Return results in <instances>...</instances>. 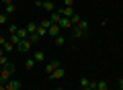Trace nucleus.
Returning a JSON list of instances; mask_svg holds the SVG:
<instances>
[{
    "label": "nucleus",
    "instance_id": "f257e3e1",
    "mask_svg": "<svg viewBox=\"0 0 123 90\" xmlns=\"http://www.w3.org/2000/svg\"><path fill=\"white\" fill-rule=\"evenodd\" d=\"M31 47H33V43H31L29 39H23V41H21V43H18V45H17V49H18V51H21V53H27V51H29Z\"/></svg>",
    "mask_w": 123,
    "mask_h": 90
},
{
    "label": "nucleus",
    "instance_id": "f03ea898",
    "mask_svg": "<svg viewBox=\"0 0 123 90\" xmlns=\"http://www.w3.org/2000/svg\"><path fill=\"white\" fill-rule=\"evenodd\" d=\"M60 14H62V17H66V18H72L76 14V10H74V6H62Z\"/></svg>",
    "mask_w": 123,
    "mask_h": 90
},
{
    "label": "nucleus",
    "instance_id": "7ed1b4c3",
    "mask_svg": "<svg viewBox=\"0 0 123 90\" xmlns=\"http://www.w3.org/2000/svg\"><path fill=\"white\" fill-rule=\"evenodd\" d=\"M57 68H60V61H57V60H51L47 66H45V74H47V76H51Z\"/></svg>",
    "mask_w": 123,
    "mask_h": 90
},
{
    "label": "nucleus",
    "instance_id": "20e7f679",
    "mask_svg": "<svg viewBox=\"0 0 123 90\" xmlns=\"http://www.w3.org/2000/svg\"><path fill=\"white\" fill-rule=\"evenodd\" d=\"M64 76H66V70H64V68L60 66V68H57L55 72H53L51 76H49V80H57V78H64Z\"/></svg>",
    "mask_w": 123,
    "mask_h": 90
},
{
    "label": "nucleus",
    "instance_id": "39448f33",
    "mask_svg": "<svg viewBox=\"0 0 123 90\" xmlns=\"http://www.w3.org/2000/svg\"><path fill=\"white\" fill-rule=\"evenodd\" d=\"M4 86H6V90H21V82H17V80H8Z\"/></svg>",
    "mask_w": 123,
    "mask_h": 90
},
{
    "label": "nucleus",
    "instance_id": "423d86ee",
    "mask_svg": "<svg viewBox=\"0 0 123 90\" xmlns=\"http://www.w3.org/2000/svg\"><path fill=\"white\" fill-rule=\"evenodd\" d=\"M60 33H62V27L60 25H51V27H49V31H47V35H51L53 39H55Z\"/></svg>",
    "mask_w": 123,
    "mask_h": 90
},
{
    "label": "nucleus",
    "instance_id": "0eeeda50",
    "mask_svg": "<svg viewBox=\"0 0 123 90\" xmlns=\"http://www.w3.org/2000/svg\"><path fill=\"white\" fill-rule=\"evenodd\" d=\"M60 27H62V29H72L74 25H72V21H70V18L62 17V21H60Z\"/></svg>",
    "mask_w": 123,
    "mask_h": 90
},
{
    "label": "nucleus",
    "instance_id": "6e6552de",
    "mask_svg": "<svg viewBox=\"0 0 123 90\" xmlns=\"http://www.w3.org/2000/svg\"><path fill=\"white\" fill-rule=\"evenodd\" d=\"M49 21H51L53 25H60V21H62V14H60V10H57V12L53 10V12H51V17H49Z\"/></svg>",
    "mask_w": 123,
    "mask_h": 90
},
{
    "label": "nucleus",
    "instance_id": "1a4fd4ad",
    "mask_svg": "<svg viewBox=\"0 0 123 90\" xmlns=\"http://www.w3.org/2000/svg\"><path fill=\"white\" fill-rule=\"evenodd\" d=\"M72 35H74V39H80V37H82V35H84V31L82 29H78V27H72Z\"/></svg>",
    "mask_w": 123,
    "mask_h": 90
},
{
    "label": "nucleus",
    "instance_id": "9d476101",
    "mask_svg": "<svg viewBox=\"0 0 123 90\" xmlns=\"http://www.w3.org/2000/svg\"><path fill=\"white\" fill-rule=\"evenodd\" d=\"M33 60H35V61H43V60H45V51L37 49V51H35V55H33Z\"/></svg>",
    "mask_w": 123,
    "mask_h": 90
},
{
    "label": "nucleus",
    "instance_id": "9b49d317",
    "mask_svg": "<svg viewBox=\"0 0 123 90\" xmlns=\"http://www.w3.org/2000/svg\"><path fill=\"white\" fill-rule=\"evenodd\" d=\"M37 29H39V25H37V23H29V25H27V31H29V35H31V33H37Z\"/></svg>",
    "mask_w": 123,
    "mask_h": 90
},
{
    "label": "nucleus",
    "instance_id": "f8f14e48",
    "mask_svg": "<svg viewBox=\"0 0 123 90\" xmlns=\"http://www.w3.org/2000/svg\"><path fill=\"white\" fill-rule=\"evenodd\" d=\"M8 41H10V43H12L14 47H17V45H18V43H21V41H23V39H21V37H18V35H17V33H14V35H10V39H8Z\"/></svg>",
    "mask_w": 123,
    "mask_h": 90
},
{
    "label": "nucleus",
    "instance_id": "ddd939ff",
    "mask_svg": "<svg viewBox=\"0 0 123 90\" xmlns=\"http://www.w3.org/2000/svg\"><path fill=\"white\" fill-rule=\"evenodd\" d=\"M29 41L33 43V45H37V43L41 41V37H39V35H37V33H31V35H29Z\"/></svg>",
    "mask_w": 123,
    "mask_h": 90
},
{
    "label": "nucleus",
    "instance_id": "4468645a",
    "mask_svg": "<svg viewBox=\"0 0 123 90\" xmlns=\"http://www.w3.org/2000/svg\"><path fill=\"white\" fill-rule=\"evenodd\" d=\"M17 35H18L21 39H29V31H27V27H25V29H18Z\"/></svg>",
    "mask_w": 123,
    "mask_h": 90
},
{
    "label": "nucleus",
    "instance_id": "2eb2a0df",
    "mask_svg": "<svg viewBox=\"0 0 123 90\" xmlns=\"http://www.w3.org/2000/svg\"><path fill=\"white\" fill-rule=\"evenodd\" d=\"M51 25H53V23L49 21V18H43V21L39 23V27H43V29H47V31H49V27H51Z\"/></svg>",
    "mask_w": 123,
    "mask_h": 90
},
{
    "label": "nucleus",
    "instance_id": "dca6fc26",
    "mask_svg": "<svg viewBox=\"0 0 123 90\" xmlns=\"http://www.w3.org/2000/svg\"><path fill=\"white\" fill-rule=\"evenodd\" d=\"M25 68H27V70H33V68H35V60H33V57H29V60L25 61Z\"/></svg>",
    "mask_w": 123,
    "mask_h": 90
},
{
    "label": "nucleus",
    "instance_id": "f3484780",
    "mask_svg": "<svg viewBox=\"0 0 123 90\" xmlns=\"http://www.w3.org/2000/svg\"><path fill=\"white\" fill-rule=\"evenodd\" d=\"M76 27H78V29H82L84 33H86V31H88V23L84 21V18H82V21H80V23H78V25H76Z\"/></svg>",
    "mask_w": 123,
    "mask_h": 90
},
{
    "label": "nucleus",
    "instance_id": "a211bd4d",
    "mask_svg": "<svg viewBox=\"0 0 123 90\" xmlns=\"http://www.w3.org/2000/svg\"><path fill=\"white\" fill-rule=\"evenodd\" d=\"M12 47H14V45H12V43H10V41H6L4 45H2V49H4V53H8V51H12Z\"/></svg>",
    "mask_w": 123,
    "mask_h": 90
},
{
    "label": "nucleus",
    "instance_id": "6ab92c4d",
    "mask_svg": "<svg viewBox=\"0 0 123 90\" xmlns=\"http://www.w3.org/2000/svg\"><path fill=\"white\" fill-rule=\"evenodd\" d=\"M14 10H17V8H14V4H6V6H4V12H6V14H12Z\"/></svg>",
    "mask_w": 123,
    "mask_h": 90
},
{
    "label": "nucleus",
    "instance_id": "aec40b11",
    "mask_svg": "<svg viewBox=\"0 0 123 90\" xmlns=\"http://www.w3.org/2000/svg\"><path fill=\"white\" fill-rule=\"evenodd\" d=\"M8 23V14L6 12H0V25H6Z\"/></svg>",
    "mask_w": 123,
    "mask_h": 90
},
{
    "label": "nucleus",
    "instance_id": "412c9836",
    "mask_svg": "<svg viewBox=\"0 0 123 90\" xmlns=\"http://www.w3.org/2000/svg\"><path fill=\"white\" fill-rule=\"evenodd\" d=\"M55 45H60V47H62V45H66V39L62 37V35H57V37H55Z\"/></svg>",
    "mask_w": 123,
    "mask_h": 90
},
{
    "label": "nucleus",
    "instance_id": "4be33fe9",
    "mask_svg": "<svg viewBox=\"0 0 123 90\" xmlns=\"http://www.w3.org/2000/svg\"><path fill=\"white\" fill-rule=\"evenodd\" d=\"M70 21H72V25H78V23H80V21H82V17H80V14H78V12H76V14H74V17H72V18H70Z\"/></svg>",
    "mask_w": 123,
    "mask_h": 90
},
{
    "label": "nucleus",
    "instance_id": "5701e85b",
    "mask_svg": "<svg viewBox=\"0 0 123 90\" xmlns=\"http://www.w3.org/2000/svg\"><path fill=\"white\" fill-rule=\"evenodd\" d=\"M107 88H109V86H107V82H97V90H107Z\"/></svg>",
    "mask_w": 123,
    "mask_h": 90
},
{
    "label": "nucleus",
    "instance_id": "b1692460",
    "mask_svg": "<svg viewBox=\"0 0 123 90\" xmlns=\"http://www.w3.org/2000/svg\"><path fill=\"white\" fill-rule=\"evenodd\" d=\"M80 86H82V88L90 86V80H88V78H80Z\"/></svg>",
    "mask_w": 123,
    "mask_h": 90
},
{
    "label": "nucleus",
    "instance_id": "393cba45",
    "mask_svg": "<svg viewBox=\"0 0 123 90\" xmlns=\"http://www.w3.org/2000/svg\"><path fill=\"white\" fill-rule=\"evenodd\" d=\"M45 33H47V29H43V27L37 29V35H39V37H45Z\"/></svg>",
    "mask_w": 123,
    "mask_h": 90
},
{
    "label": "nucleus",
    "instance_id": "a878e982",
    "mask_svg": "<svg viewBox=\"0 0 123 90\" xmlns=\"http://www.w3.org/2000/svg\"><path fill=\"white\" fill-rule=\"evenodd\" d=\"M8 31H10V35H14V33L18 31V27H17V25H8Z\"/></svg>",
    "mask_w": 123,
    "mask_h": 90
},
{
    "label": "nucleus",
    "instance_id": "bb28decb",
    "mask_svg": "<svg viewBox=\"0 0 123 90\" xmlns=\"http://www.w3.org/2000/svg\"><path fill=\"white\" fill-rule=\"evenodd\" d=\"M64 6H74V0H64Z\"/></svg>",
    "mask_w": 123,
    "mask_h": 90
},
{
    "label": "nucleus",
    "instance_id": "cd10ccee",
    "mask_svg": "<svg viewBox=\"0 0 123 90\" xmlns=\"http://www.w3.org/2000/svg\"><path fill=\"white\" fill-rule=\"evenodd\" d=\"M6 41H8V39H4V37H0V47H2V45H4Z\"/></svg>",
    "mask_w": 123,
    "mask_h": 90
},
{
    "label": "nucleus",
    "instance_id": "c85d7f7f",
    "mask_svg": "<svg viewBox=\"0 0 123 90\" xmlns=\"http://www.w3.org/2000/svg\"><path fill=\"white\" fill-rule=\"evenodd\" d=\"M2 2H4V6L6 4H12V0H2Z\"/></svg>",
    "mask_w": 123,
    "mask_h": 90
},
{
    "label": "nucleus",
    "instance_id": "c756f323",
    "mask_svg": "<svg viewBox=\"0 0 123 90\" xmlns=\"http://www.w3.org/2000/svg\"><path fill=\"white\" fill-rule=\"evenodd\" d=\"M2 55H6V53H4V49H2V47H0V57H2Z\"/></svg>",
    "mask_w": 123,
    "mask_h": 90
},
{
    "label": "nucleus",
    "instance_id": "7c9ffc66",
    "mask_svg": "<svg viewBox=\"0 0 123 90\" xmlns=\"http://www.w3.org/2000/svg\"><path fill=\"white\" fill-rule=\"evenodd\" d=\"M0 90H6V86H4V84H2V82H0Z\"/></svg>",
    "mask_w": 123,
    "mask_h": 90
},
{
    "label": "nucleus",
    "instance_id": "2f4dec72",
    "mask_svg": "<svg viewBox=\"0 0 123 90\" xmlns=\"http://www.w3.org/2000/svg\"><path fill=\"white\" fill-rule=\"evenodd\" d=\"M119 90H123V80H121V82H119Z\"/></svg>",
    "mask_w": 123,
    "mask_h": 90
},
{
    "label": "nucleus",
    "instance_id": "473e14b6",
    "mask_svg": "<svg viewBox=\"0 0 123 90\" xmlns=\"http://www.w3.org/2000/svg\"><path fill=\"white\" fill-rule=\"evenodd\" d=\"M82 90H94V88H90V86H86V88H82Z\"/></svg>",
    "mask_w": 123,
    "mask_h": 90
},
{
    "label": "nucleus",
    "instance_id": "72a5a7b5",
    "mask_svg": "<svg viewBox=\"0 0 123 90\" xmlns=\"http://www.w3.org/2000/svg\"><path fill=\"white\" fill-rule=\"evenodd\" d=\"M107 90H113V88H107Z\"/></svg>",
    "mask_w": 123,
    "mask_h": 90
},
{
    "label": "nucleus",
    "instance_id": "f704fd0d",
    "mask_svg": "<svg viewBox=\"0 0 123 90\" xmlns=\"http://www.w3.org/2000/svg\"><path fill=\"white\" fill-rule=\"evenodd\" d=\"M33 2H37V0H33Z\"/></svg>",
    "mask_w": 123,
    "mask_h": 90
},
{
    "label": "nucleus",
    "instance_id": "c9c22d12",
    "mask_svg": "<svg viewBox=\"0 0 123 90\" xmlns=\"http://www.w3.org/2000/svg\"><path fill=\"white\" fill-rule=\"evenodd\" d=\"M121 80H123V76H121Z\"/></svg>",
    "mask_w": 123,
    "mask_h": 90
},
{
    "label": "nucleus",
    "instance_id": "e433bc0d",
    "mask_svg": "<svg viewBox=\"0 0 123 90\" xmlns=\"http://www.w3.org/2000/svg\"><path fill=\"white\" fill-rule=\"evenodd\" d=\"M0 70H2V68H0Z\"/></svg>",
    "mask_w": 123,
    "mask_h": 90
}]
</instances>
